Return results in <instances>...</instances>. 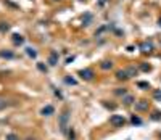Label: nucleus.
Wrapping results in <instances>:
<instances>
[{
  "mask_svg": "<svg viewBox=\"0 0 161 140\" xmlns=\"http://www.w3.org/2000/svg\"><path fill=\"white\" fill-rule=\"evenodd\" d=\"M8 29H10L8 23H0V32H7Z\"/></svg>",
  "mask_w": 161,
  "mask_h": 140,
  "instance_id": "dca6fc26",
  "label": "nucleus"
},
{
  "mask_svg": "<svg viewBox=\"0 0 161 140\" xmlns=\"http://www.w3.org/2000/svg\"><path fill=\"white\" fill-rule=\"evenodd\" d=\"M122 102H124V105H132V103L135 102V98H134L131 94H126L124 97H122Z\"/></svg>",
  "mask_w": 161,
  "mask_h": 140,
  "instance_id": "6e6552de",
  "label": "nucleus"
},
{
  "mask_svg": "<svg viewBox=\"0 0 161 140\" xmlns=\"http://www.w3.org/2000/svg\"><path fill=\"white\" fill-rule=\"evenodd\" d=\"M100 68H101V69H111V68H113V63L111 61H103L100 65Z\"/></svg>",
  "mask_w": 161,
  "mask_h": 140,
  "instance_id": "2eb2a0df",
  "label": "nucleus"
},
{
  "mask_svg": "<svg viewBox=\"0 0 161 140\" xmlns=\"http://www.w3.org/2000/svg\"><path fill=\"white\" fill-rule=\"evenodd\" d=\"M139 87H143V89H150L148 82H139Z\"/></svg>",
  "mask_w": 161,
  "mask_h": 140,
  "instance_id": "5701e85b",
  "label": "nucleus"
},
{
  "mask_svg": "<svg viewBox=\"0 0 161 140\" xmlns=\"http://www.w3.org/2000/svg\"><path fill=\"white\" fill-rule=\"evenodd\" d=\"M155 98H156V100H161V90H156V92H155Z\"/></svg>",
  "mask_w": 161,
  "mask_h": 140,
  "instance_id": "393cba45",
  "label": "nucleus"
},
{
  "mask_svg": "<svg viewBox=\"0 0 161 140\" xmlns=\"http://www.w3.org/2000/svg\"><path fill=\"white\" fill-rule=\"evenodd\" d=\"M8 105H10V103H8V100L3 98V97H0V110H5Z\"/></svg>",
  "mask_w": 161,
  "mask_h": 140,
  "instance_id": "4468645a",
  "label": "nucleus"
},
{
  "mask_svg": "<svg viewBox=\"0 0 161 140\" xmlns=\"http://www.w3.org/2000/svg\"><path fill=\"white\" fill-rule=\"evenodd\" d=\"M23 42H24L23 36H20V34H13V44H15V45H21Z\"/></svg>",
  "mask_w": 161,
  "mask_h": 140,
  "instance_id": "9d476101",
  "label": "nucleus"
},
{
  "mask_svg": "<svg viewBox=\"0 0 161 140\" xmlns=\"http://www.w3.org/2000/svg\"><path fill=\"white\" fill-rule=\"evenodd\" d=\"M0 57H3V58H13V57H15V53H13V52H10V50H0Z\"/></svg>",
  "mask_w": 161,
  "mask_h": 140,
  "instance_id": "9b49d317",
  "label": "nucleus"
},
{
  "mask_svg": "<svg viewBox=\"0 0 161 140\" xmlns=\"http://www.w3.org/2000/svg\"><path fill=\"white\" fill-rule=\"evenodd\" d=\"M64 82H66V84H71V85H76L77 81H76V79H72V77H66V79H64Z\"/></svg>",
  "mask_w": 161,
  "mask_h": 140,
  "instance_id": "aec40b11",
  "label": "nucleus"
},
{
  "mask_svg": "<svg viewBox=\"0 0 161 140\" xmlns=\"http://www.w3.org/2000/svg\"><path fill=\"white\" fill-rule=\"evenodd\" d=\"M48 65H50V66H56V65H58V52H56V50H52V52H50Z\"/></svg>",
  "mask_w": 161,
  "mask_h": 140,
  "instance_id": "20e7f679",
  "label": "nucleus"
},
{
  "mask_svg": "<svg viewBox=\"0 0 161 140\" xmlns=\"http://www.w3.org/2000/svg\"><path fill=\"white\" fill-rule=\"evenodd\" d=\"M79 76H80L82 81H92L93 76H95V73H93V69H90V68H85V69L79 71Z\"/></svg>",
  "mask_w": 161,
  "mask_h": 140,
  "instance_id": "7ed1b4c3",
  "label": "nucleus"
},
{
  "mask_svg": "<svg viewBox=\"0 0 161 140\" xmlns=\"http://www.w3.org/2000/svg\"><path fill=\"white\" fill-rule=\"evenodd\" d=\"M37 68H39V71H42V73H47V66H45L44 63H37Z\"/></svg>",
  "mask_w": 161,
  "mask_h": 140,
  "instance_id": "412c9836",
  "label": "nucleus"
},
{
  "mask_svg": "<svg viewBox=\"0 0 161 140\" xmlns=\"http://www.w3.org/2000/svg\"><path fill=\"white\" fill-rule=\"evenodd\" d=\"M152 119H155V121L161 119V113H160V111H156V113H153V116H152Z\"/></svg>",
  "mask_w": 161,
  "mask_h": 140,
  "instance_id": "4be33fe9",
  "label": "nucleus"
},
{
  "mask_svg": "<svg viewBox=\"0 0 161 140\" xmlns=\"http://www.w3.org/2000/svg\"><path fill=\"white\" fill-rule=\"evenodd\" d=\"M116 77L121 79V81H126V79H129V74H127V71L126 69H121V71L116 73Z\"/></svg>",
  "mask_w": 161,
  "mask_h": 140,
  "instance_id": "1a4fd4ad",
  "label": "nucleus"
},
{
  "mask_svg": "<svg viewBox=\"0 0 161 140\" xmlns=\"http://www.w3.org/2000/svg\"><path fill=\"white\" fill-rule=\"evenodd\" d=\"M126 71H127L129 77H132V76H135V74H137V69H135V68H127Z\"/></svg>",
  "mask_w": 161,
  "mask_h": 140,
  "instance_id": "6ab92c4d",
  "label": "nucleus"
},
{
  "mask_svg": "<svg viewBox=\"0 0 161 140\" xmlns=\"http://www.w3.org/2000/svg\"><path fill=\"white\" fill-rule=\"evenodd\" d=\"M5 140H20V137L16 135V134H7Z\"/></svg>",
  "mask_w": 161,
  "mask_h": 140,
  "instance_id": "a211bd4d",
  "label": "nucleus"
},
{
  "mask_svg": "<svg viewBox=\"0 0 161 140\" xmlns=\"http://www.w3.org/2000/svg\"><path fill=\"white\" fill-rule=\"evenodd\" d=\"M66 134H68L69 140H74V139H76V132L72 131V129H71V127H69V129H68V132H66Z\"/></svg>",
  "mask_w": 161,
  "mask_h": 140,
  "instance_id": "f3484780",
  "label": "nucleus"
},
{
  "mask_svg": "<svg viewBox=\"0 0 161 140\" xmlns=\"http://www.w3.org/2000/svg\"><path fill=\"white\" fill-rule=\"evenodd\" d=\"M71 61H74V57H71V58H68V60H66V65H69V63Z\"/></svg>",
  "mask_w": 161,
  "mask_h": 140,
  "instance_id": "a878e982",
  "label": "nucleus"
},
{
  "mask_svg": "<svg viewBox=\"0 0 161 140\" xmlns=\"http://www.w3.org/2000/svg\"><path fill=\"white\" fill-rule=\"evenodd\" d=\"M58 122H60V131L63 132V134H66L69 129V111H63L60 114V119H58Z\"/></svg>",
  "mask_w": 161,
  "mask_h": 140,
  "instance_id": "f257e3e1",
  "label": "nucleus"
},
{
  "mask_svg": "<svg viewBox=\"0 0 161 140\" xmlns=\"http://www.w3.org/2000/svg\"><path fill=\"white\" fill-rule=\"evenodd\" d=\"M131 122H132L134 126H140V124H142V119L139 118V116L132 114V116H131Z\"/></svg>",
  "mask_w": 161,
  "mask_h": 140,
  "instance_id": "f8f14e48",
  "label": "nucleus"
},
{
  "mask_svg": "<svg viewBox=\"0 0 161 140\" xmlns=\"http://www.w3.org/2000/svg\"><path fill=\"white\" fill-rule=\"evenodd\" d=\"M135 110L137 111H147V110H148V102H147V100L135 102Z\"/></svg>",
  "mask_w": 161,
  "mask_h": 140,
  "instance_id": "423d86ee",
  "label": "nucleus"
},
{
  "mask_svg": "<svg viewBox=\"0 0 161 140\" xmlns=\"http://www.w3.org/2000/svg\"><path fill=\"white\" fill-rule=\"evenodd\" d=\"M140 50L143 52V53H150V52L153 50V45L148 44V42H143V44H140Z\"/></svg>",
  "mask_w": 161,
  "mask_h": 140,
  "instance_id": "0eeeda50",
  "label": "nucleus"
},
{
  "mask_svg": "<svg viewBox=\"0 0 161 140\" xmlns=\"http://www.w3.org/2000/svg\"><path fill=\"white\" fill-rule=\"evenodd\" d=\"M26 53H28L31 58H36V57H37V52H36V48H32V47H28V48H26Z\"/></svg>",
  "mask_w": 161,
  "mask_h": 140,
  "instance_id": "ddd939ff",
  "label": "nucleus"
},
{
  "mask_svg": "<svg viewBox=\"0 0 161 140\" xmlns=\"http://www.w3.org/2000/svg\"><path fill=\"white\" fill-rule=\"evenodd\" d=\"M140 68H142V69H143V71H150V69H152V68H150V65H145V63L140 66Z\"/></svg>",
  "mask_w": 161,
  "mask_h": 140,
  "instance_id": "b1692460",
  "label": "nucleus"
},
{
  "mask_svg": "<svg viewBox=\"0 0 161 140\" xmlns=\"http://www.w3.org/2000/svg\"><path fill=\"white\" fill-rule=\"evenodd\" d=\"M53 113H55V108H53V105H45V106L40 110V114H42V116H52Z\"/></svg>",
  "mask_w": 161,
  "mask_h": 140,
  "instance_id": "39448f33",
  "label": "nucleus"
},
{
  "mask_svg": "<svg viewBox=\"0 0 161 140\" xmlns=\"http://www.w3.org/2000/svg\"><path fill=\"white\" fill-rule=\"evenodd\" d=\"M158 24H160V26H161V18H160V21H158Z\"/></svg>",
  "mask_w": 161,
  "mask_h": 140,
  "instance_id": "bb28decb",
  "label": "nucleus"
},
{
  "mask_svg": "<svg viewBox=\"0 0 161 140\" xmlns=\"http://www.w3.org/2000/svg\"><path fill=\"white\" fill-rule=\"evenodd\" d=\"M110 124L113 127H122L126 124V119H124V116H121V114H113L110 118Z\"/></svg>",
  "mask_w": 161,
  "mask_h": 140,
  "instance_id": "f03ea898",
  "label": "nucleus"
}]
</instances>
